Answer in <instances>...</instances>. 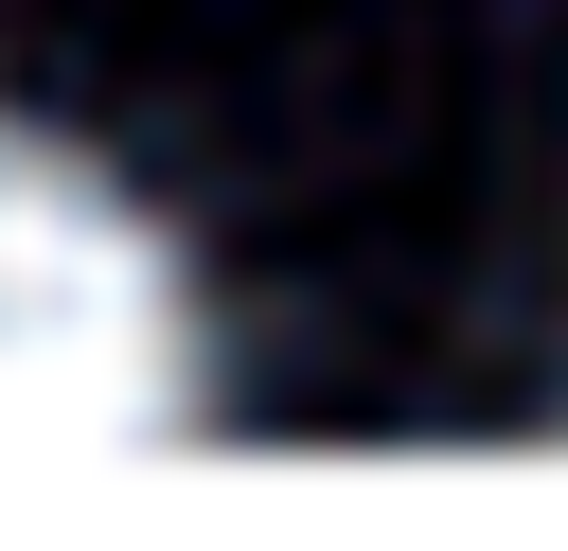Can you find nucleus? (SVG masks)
Segmentation results:
<instances>
[{"label":"nucleus","instance_id":"obj_1","mask_svg":"<svg viewBox=\"0 0 568 551\" xmlns=\"http://www.w3.org/2000/svg\"><path fill=\"white\" fill-rule=\"evenodd\" d=\"M213 409V338L178 249L142 231V196H106L71 142L0 124V444L36 462H106V444H178Z\"/></svg>","mask_w":568,"mask_h":551}]
</instances>
